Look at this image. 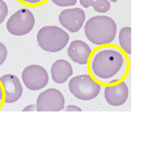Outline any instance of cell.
Wrapping results in <instances>:
<instances>
[{
  "label": "cell",
  "instance_id": "obj_5",
  "mask_svg": "<svg viewBox=\"0 0 157 149\" xmlns=\"http://www.w3.org/2000/svg\"><path fill=\"white\" fill-rule=\"evenodd\" d=\"M35 23V17L31 11L27 9H21L9 18L6 23V28L12 35L23 36L31 31Z\"/></svg>",
  "mask_w": 157,
  "mask_h": 149
},
{
  "label": "cell",
  "instance_id": "obj_7",
  "mask_svg": "<svg viewBox=\"0 0 157 149\" xmlns=\"http://www.w3.org/2000/svg\"><path fill=\"white\" fill-rule=\"evenodd\" d=\"M22 80L27 88L37 91L44 88L49 81L46 70L39 65H30L26 67L22 74Z\"/></svg>",
  "mask_w": 157,
  "mask_h": 149
},
{
  "label": "cell",
  "instance_id": "obj_10",
  "mask_svg": "<svg viewBox=\"0 0 157 149\" xmlns=\"http://www.w3.org/2000/svg\"><path fill=\"white\" fill-rule=\"evenodd\" d=\"M129 90L124 82L105 88L104 96L106 101L109 105L119 107L126 103L128 99Z\"/></svg>",
  "mask_w": 157,
  "mask_h": 149
},
{
  "label": "cell",
  "instance_id": "obj_17",
  "mask_svg": "<svg viewBox=\"0 0 157 149\" xmlns=\"http://www.w3.org/2000/svg\"><path fill=\"white\" fill-rule=\"evenodd\" d=\"M7 50L6 45L0 42V66L3 64L7 58Z\"/></svg>",
  "mask_w": 157,
  "mask_h": 149
},
{
  "label": "cell",
  "instance_id": "obj_4",
  "mask_svg": "<svg viewBox=\"0 0 157 149\" xmlns=\"http://www.w3.org/2000/svg\"><path fill=\"white\" fill-rule=\"evenodd\" d=\"M68 88L76 98L83 101H90L98 96L101 85L96 83L89 75H80L71 78Z\"/></svg>",
  "mask_w": 157,
  "mask_h": 149
},
{
  "label": "cell",
  "instance_id": "obj_18",
  "mask_svg": "<svg viewBox=\"0 0 157 149\" xmlns=\"http://www.w3.org/2000/svg\"><path fill=\"white\" fill-rule=\"evenodd\" d=\"M65 111H82V110L80 108L75 105H68L66 107L65 110Z\"/></svg>",
  "mask_w": 157,
  "mask_h": 149
},
{
  "label": "cell",
  "instance_id": "obj_8",
  "mask_svg": "<svg viewBox=\"0 0 157 149\" xmlns=\"http://www.w3.org/2000/svg\"><path fill=\"white\" fill-rule=\"evenodd\" d=\"M65 103L64 96L59 91L48 88L42 92L37 99V111L58 112L64 109Z\"/></svg>",
  "mask_w": 157,
  "mask_h": 149
},
{
  "label": "cell",
  "instance_id": "obj_20",
  "mask_svg": "<svg viewBox=\"0 0 157 149\" xmlns=\"http://www.w3.org/2000/svg\"><path fill=\"white\" fill-rule=\"evenodd\" d=\"M110 1L113 2V3H116L118 0H109Z\"/></svg>",
  "mask_w": 157,
  "mask_h": 149
},
{
  "label": "cell",
  "instance_id": "obj_3",
  "mask_svg": "<svg viewBox=\"0 0 157 149\" xmlns=\"http://www.w3.org/2000/svg\"><path fill=\"white\" fill-rule=\"evenodd\" d=\"M37 41L42 50L55 53L65 48L70 41V36L57 26H45L38 32Z\"/></svg>",
  "mask_w": 157,
  "mask_h": 149
},
{
  "label": "cell",
  "instance_id": "obj_15",
  "mask_svg": "<svg viewBox=\"0 0 157 149\" xmlns=\"http://www.w3.org/2000/svg\"><path fill=\"white\" fill-rule=\"evenodd\" d=\"M9 13L7 4L3 0H0V24L4 21Z\"/></svg>",
  "mask_w": 157,
  "mask_h": 149
},
{
  "label": "cell",
  "instance_id": "obj_9",
  "mask_svg": "<svg viewBox=\"0 0 157 149\" xmlns=\"http://www.w3.org/2000/svg\"><path fill=\"white\" fill-rule=\"evenodd\" d=\"M85 18L84 10L79 7L64 10L59 17L60 24L71 33H76L80 30Z\"/></svg>",
  "mask_w": 157,
  "mask_h": 149
},
{
  "label": "cell",
  "instance_id": "obj_1",
  "mask_svg": "<svg viewBox=\"0 0 157 149\" xmlns=\"http://www.w3.org/2000/svg\"><path fill=\"white\" fill-rule=\"evenodd\" d=\"M117 29V25L113 19L105 15H98L86 22L85 34L90 42L101 45L110 43L115 40Z\"/></svg>",
  "mask_w": 157,
  "mask_h": 149
},
{
  "label": "cell",
  "instance_id": "obj_11",
  "mask_svg": "<svg viewBox=\"0 0 157 149\" xmlns=\"http://www.w3.org/2000/svg\"><path fill=\"white\" fill-rule=\"evenodd\" d=\"M90 46L83 41H72L67 49L68 57L74 62L81 65H86L91 54Z\"/></svg>",
  "mask_w": 157,
  "mask_h": 149
},
{
  "label": "cell",
  "instance_id": "obj_12",
  "mask_svg": "<svg viewBox=\"0 0 157 149\" xmlns=\"http://www.w3.org/2000/svg\"><path fill=\"white\" fill-rule=\"evenodd\" d=\"M51 72L53 81L58 84H63L73 75V70L70 63L60 59L53 63Z\"/></svg>",
  "mask_w": 157,
  "mask_h": 149
},
{
  "label": "cell",
  "instance_id": "obj_13",
  "mask_svg": "<svg viewBox=\"0 0 157 149\" xmlns=\"http://www.w3.org/2000/svg\"><path fill=\"white\" fill-rule=\"evenodd\" d=\"M79 2L84 8L92 6L98 13H106L109 11L111 7L108 0H79Z\"/></svg>",
  "mask_w": 157,
  "mask_h": 149
},
{
  "label": "cell",
  "instance_id": "obj_6",
  "mask_svg": "<svg viewBox=\"0 0 157 149\" xmlns=\"http://www.w3.org/2000/svg\"><path fill=\"white\" fill-rule=\"evenodd\" d=\"M23 89L17 76L7 74L0 77V100L6 103L17 101L22 96Z\"/></svg>",
  "mask_w": 157,
  "mask_h": 149
},
{
  "label": "cell",
  "instance_id": "obj_14",
  "mask_svg": "<svg viewBox=\"0 0 157 149\" xmlns=\"http://www.w3.org/2000/svg\"><path fill=\"white\" fill-rule=\"evenodd\" d=\"M131 35L132 29L128 26L122 28L119 34V42L121 48L128 54H132Z\"/></svg>",
  "mask_w": 157,
  "mask_h": 149
},
{
  "label": "cell",
  "instance_id": "obj_2",
  "mask_svg": "<svg viewBox=\"0 0 157 149\" xmlns=\"http://www.w3.org/2000/svg\"><path fill=\"white\" fill-rule=\"evenodd\" d=\"M124 57L114 50H105L95 55L91 63L92 71L101 79H109L116 75L122 68Z\"/></svg>",
  "mask_w": 157,
  "mask_h": 149
},
{
  "label": "cell",
  "instance_id": "obj_16",
  "mask_svg": "<svg viewBox=\"0 0 157 149\" xmlns=\"http://www.w3.org/2000/svg\"><path fill=\"white\" fill-rule=\"evenodd\" d=\"M56 6L60 7H67L75 6L77 0H51Z\"/></svg>",
  "mask_w": 157,
  "mask_h": 149
},
{
  "label": "cell",
  "instance_id": "obj_19",
  "mask_svg": "<svg viewBox=\"0 0 157 149\" xmlns=\"http://www.w3.org/2000/svg\"><path fill=\"white\" fill-rule=\"evenodd\" d=\"M22 1L29 4H36L40 2L42 0H22Z\"/></svg>",
  "mask_w": 157,
  "mask_h": 149
}]
</instances>
